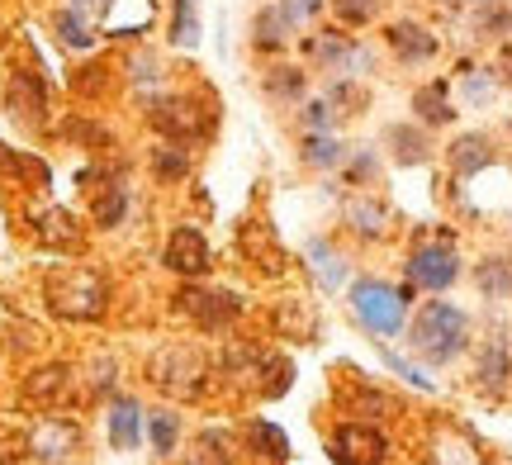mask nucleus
Returning <instances> with one entry per match:
<instances>
[{"label":"nucleus","instance_id":"obj_1","mask_svg":"<svg viewBox=\"0 0 512 465\" xmlns=\"http://www.w3.org/2000/svg\"><path fill=\"white\" fill-rule=\"evenodd\" d=\"M408 352L418 356L422 366L446 371L460 356L475 352V314L456 304L451 295H427L418 299V309L408 318Z\"/></svg>","mask_w":512,"mask_h":465},{"label":"nucleus","instance_id":"obj_2","mask_svg":"<svg viewBox=\"0 0 512 465\" xmlns=\"http://www.w3.org/2000/svg\"><path fill=\"white\" fill-rule=\"evenodd\" d=\"M418 290L408 280H389V276H351L347 285V309L356 318V328L375 342H394V337L408 333V318L418 309Z\"/></svg>","mask_w":512,"mask_h":465},{"label":"nucleus","instance_id":"obj_3","mask_svg":"<svg viewBox=\"0 0 512 465\" xmlns=\"http://www.w3.org/2000/svg\"><path fill=\"white\" fill-rule=\"evenodd\" d=\"M143 114H147V129L157 133V138L200 152L204 143L219 133L223 105H219V95L209 91V86H190V91L171 86V91H166L162 100H152Z\"/></svg>","mask_w":512,"mask_h":465},{"label":"nucleus","instance_id":"obj_4","mask_svg":"<svg viewBox=\"0 0 512 465\" xmlns=\"http://www.w3.org/2000/svg\"><path fill=\"white\" fill-rule=\"evenodd\" d=\"M43 299L67 323H105L114 309V280L105 266H91V261L53 266L43 276Z\"/></svg>","mask_w":512,"mask_h":465},{"label":"nucleus","instance_id":"obj_5","mask_svg":"<svg viewBox=\"0 0 512 465\" xmlns=\"http://www.w3.org/2000/svg\"><path fill=\"white\" fill-rule=\"evenodd\" d=\"M465 276H470V261L460 252L456 228L437 224V228H418L413 233L408 252H403V280L418 295H451Z\"/></svg>","mask_w":512,"mask_h":465},{"label":"nucleus","instance_id":"obj_6","mask_svg":"<svg viewBox=\"0 0 512 465\" xmlns=\"http://www.w3.org/2000/svg\"><path fill=\"white\" fill-rule=\"evenodd\" d=\"M214 375L219 371H214L209 352L195 347V342H162L143 366L147 390H157L162 399H171V404H176V399H181V404H200V399H209V390L219 385Z\"/></svg>","mask_w":512,"mask_h":465},{"label":"nucleus","instance_id":"obj_7","mask_svg":"<svg viewBox=\"0 0 512 465\" xmlns=\"http://www.w3.org/2000/svg\"><path fill=\"white\" fill-rule=\"evenodd\" d=\"M299 53H304V67L318 72L323 81L328 76H361V81H370L375 67H380V53L370 48L366 38L342 29L337 19L332 24H313L309 34H299Z\"/></svg>","mask_w":512,"mask_h":465},{"label":"nucleus","instance_id":"obj_8","mask_svg":"<svg viewBox=\"0 0 512 465\" xmlns=\"http://www.w3.org/2000/svg\"><path fill=\"white\" fill-rule=\"evenodd\" d=\"M176 318H185L190 328H200V333H233L242 318H247V299L238 290H228V285H209V280H181L176 285Z\"/></svg>","mask_w":512,"mask_h":465},{"label":"nucleus","instance_id":"obj_9","mask_svg":"<svg viewBox=\"0 0 512 465\" xmlns=\"http://www.w3.org/2000/svg\"><path fill=\"white\" fill-rule=\"evenodd\" d=\"M337 233L356 247H380L399 233V214L380 190H347L342 195V214H337Z\"/></svg>","mask_w":512,"mask_h":465},{"label":"nucleus","instance_id":"obj_10","mask_svg":"<svg viewBox=\"0 0 512 465\" xmlns=\"http://www.w3.org/2000/svg\"><path fill=\"white\" fill-rule=\"evenodd\" d=\"M380 48L384 57L403 67V72H422L441 57V34L418 15H394L380 24Z\"/></svg>","mask_w":512,"mask_h":465},{"label":"nucleus","instance_id":"obj_11","mask_svg":"<svg viewBox=\"0 0 512 465\" xmlns=\"http://www.w3.org/2000/svg\"><path fill=\"white\" fill-rule=\"evenodd\" d=\"M328 456L332 465H394V442L380 423H361V418H342L328 432Z\"/></svg>","mask_w":512,"mask_h":465},{"label":"nucleus","instance_id":"obj_12","mask_svg":"<svg viewBox=\"0 0 512 465\" xmlns=\"http://www.w3.org/2000/svg\"><path fill=\"white\" fill-rule=\"evenodd\" d=\"M503 157V143H498L494 129H456L446 143H441V162H446V176L451 181H475Z\"/></svg>","mask_w":512,"mask_h":465},{"label":"nucleus","instance_id":"obj_13","mask_svg":"<svg viewBox=\"0 0 512 465\" xmlns=\"http://www.w3.org/2000/svg\"><path fill=\"white\" fill-rule=\"evenodd\" d=\"M380 148L384 157L394 162V167H432L441 157V143L432 129H422L418 119L408 114V119H389L380 129Z\"/></svg>","mask_w":512,"mask_h":465},{"label":"nucleus","instance_id":"obj_14","mask_svg":"<svg viewBox=\"0 0 512 465\" xmlns=\"http://www.w3.org/2000/svg\"><path fill=\"white\" fill-rule=\"evenodd\" d=\"M408 114L422 129L446 133L460 124V100H456V76H427L408 91Z\"/></svg>","mask_w":512,"mask_h":465},{"label":"nucleus","instance_id":"obj_15","mask_svg":"<svg viewBox=\"0 0 512 465\" xmlns=\"http://www.w3.org/2000/svg\"><path fill=\"white\" fill-rule=\"evenodd\" d=\"M162 266L181 280H209L214 276V247L195 224H176L162 242Z\"/></svg>","mask_w":512,"mask_h":465},{"label":"nucleus","instance_id":"obj_16","mask_svg":"<svg viewBox=\"0 0 512 465\" xmlns=\"http://www.w3.org/2000/svg\"><path fill=\"white\" fill-rule=\"evenodd\" d=\"M5 114L15 119L19 129H48V114H53V105H48V81L34 72V67H24V72H15L10 81H5Z\"/></svg>","mask_w":512,"mask_h":465},{"label":"nucleus","instance_id":"obj_17","mask_svg":"<svg viewBox=\"0 0 512 465\" xmlns=\"http://www.w3.org/2000/svg\"><path fill=\"white\" fill-rule=\"evenodd\" d=\"M76 447H81V428H76V418H62V413L38 418L34 428H29V437H24V451H29V461H38V465L72 461Z\"/></svg>","mask_w":512,"mask_h":465},{"label":"nucleus","instance_id":"obj_18","mask_svg":"<svg viewBox=\"0 0 512 465\" xmlns=\"http://www.w3.org/2000/svg\"><path fill=\"white\" fill-rule=\"evenodd\" d=\"M304 266H309V276L318 280L323 295H337V290L351 285V252L342 247V238H332V233H313V238L304 242Z\"/></svg>","mask_w":512,"mask_h":465},{"label":"nucleus","instance_id":"obj_19","mask_svg":"<svg viewBox=\"0 0 512 465\" xmlns=\"http://www.w3.org/2000/svg\"><path fill=\"white\" fill-rule=\"evenodd\" d=\"M470 385L484 399H503L512 390V342L503 333L475 342V366H470Z\"/></svg>","mask_w":512,"mask_h":465},{"label":"nucleus","instance_id":"obj_20","mask_svg":"<svg viewBox=\"0 0 512 465\" xmlns=\"http://www.w3.org/2000/svg\"><path fill=\"white\" fill-rule=\"evenodd\" d=\"M133 219V190L124 181V162L100 171V186L91 190V224L100 233H119Z\"/></svg>","mask_w":512,"mask_h":465},{"label":"nucleus","instance_id":"obj_21","mask_svg":"<svg viewBox=\"0 0 512 465\" xmlns=\"http://www.w3.org/2000/svg\"><path fill=\"white\" fill-rule=\"evenodd\" d=\"M261 95L271 100L275 110H299L313 95V72L294 57H275L261 67Z\"/></svg>","mask_w":512,"mask_h":465},{"label":"nucleus","instance_id":"obj_22","mask_svg":"<svg viewBox=\"0 0 512 465\" xmlns=\"http://www.w3.org/2000/svg\"><path fill=\"white\" fill-rule=\"evenodd\" d=\"M294 43H299V34H294L290 24H285V15L275 10V0L256 5V10H252V24H247V48H252L256 57L275 62V57H290Z\"/></svg>","mask_w":512,"mask_h":465},{"label":"nucleus","instance_id":"obj_23","mask_svg":"<svg viewBox=\"0 0 512 465\" xmlns=\"http://www.w3.org/2000/svg\"><path fill=\"white\" fill-rule=\"evenodd\" d=\"M119 72H124L133 100H143V110L152 105V100H162V95L171 91V72H166V62L152 53V48H133V53H124Z\"/></svg>","mask_w":512,"mask_h":465},{"label":"nucleus","instance_id":"obj_24","mask_svg":"<svg viewBox=\"0 0 512 465\" xmlns=\"http://www.w3.org/2000/svg\"><path fill=\"white\" fill-rule=\"evenodd\" d=\"M105 437L114 451H138L147 437V418H143V399L138 394H114L105 404Z\"/></svg>","mask_w":512,"mask_h":465},{"label":"nucleus","instance_id":"obj_25","mask_svg":"<svg viewBox=\"0 0 512 465\" xmlns=\"http://www.w3.org/2000/svg\"><path fill=\"white\" fill-rule=\"evenodd\" d=\"M147 176H152V186H162V190L190 186V181H195V148H181V143L157 138V143L147 148Z\"/></svg>","mask_w":512,"mask_h":465},{"label":"nucleus","instance_id":"obj_26","mask_svg":"<svg viewBox=\"0 0 512 465\" xmlns=\"http://www.w3.org/2000/svg\"><path fill=\"white\" fill-rule=\"evenodd\" d=\"M456 91H460V110H489L498 95H503V76H498L494 62H470L460 57L456 62Z\"/></svg>","mask_w":512,"mask_h":465},{"label":"nucleus","instance_id":"obj_27","mask_svg":"<svg viewBox=\"0 0 512 465\" xmlns=\"http://www.w3.org/2000/svg\"><path fill=\"white\" fill-rule=\"evenodd\" d=\"M294 152H299V167L313 171V176H337L342 162H347L351 143L342 133H299L294 138Z\"/></svg>","mask_w":512,"mask_h":465},{"label":"nucleus","instance_id":"obj_28","mask_svg":"<svg viewBox=\"0 0 512 465\" xmlns=\"http://www.w3.org/2000/svg\"><path fill=\"white\" fill-rule=\"evenodd\" d=\"M29 228H34L38 242L62 247V252H81V242H86V233H81V219H76L72 209H62V205L34 209V214H29Z\"/></svg>","mask_w":512,"mask_h":465},{"label":"nucleus","instance_id":"obj_29","mask_svg":"<svg viewBox=\"0 0 512 465\" xmlns=\"http://www.w3.org/2000/svg\"><path fill=\"white\" fill-rule=\"evenodd\" d=\"M72 385H76V371L67 361H53V366H38V371L24 380V399H29L34 409H57V404H67Z\"/></svg>","mask_w":512,"mask_h":465},{"label":"nucleus","instance_id":"obj_30","mask_svg":"<svg viewBox=\"0 0 512 465\" xmlns=\"http://www.w3.org/2000/svg\"><path fill=\"white\" fill-rule=\"evenodd\" d=\"M470 280L484 304H512V252H484L470 266Z\"/></svg>","mask_w":512,"mask_h":465},{"label":"nucleus","instance_id":"obj_31","mask_svg":"<svg viewBox=\"0 0 512 465\" xmlns=\"http://www.w3.org/2000/svg\"><path fill=\"white\" fill-rule=\"evenodd\" d=\"M384 167H389V157H384L380 143H351L347 162H342V186L347 190H380L384 181Z\"/></svg>","mask_w":512,"mask_h":465},{"label":"nucleus","instance_id":"obj_32","mask_svg":"<svg viewBox=\"0 0 512 465\" xmlns=\"http://www.w3.org/2000/svg\"><path fill=\"white\" fill-rule=\"evenodd\" d=\"M342 404H347V413L342 418H361V423H389L394 413H399V404H394V394H384V390H375L370 380H351V390L342 394Z\"/></svg>","mask_w":512,"mask_h":465},{"label":"nucleus","instance_id":"obj_33","mask_svg":"<svg viewBox=\"0 0 512 465\" xmlns=\"http://www.w3.org/2000/svg\"><path fill=\"white\" fill-rule=\"evenodd\" d=\"M266 318H271V328L285 337V342H309V337L318 333V314H313L309 299H294V295L275 299L271 309H266Z\"/></svg>","mask_w":512,"mask_h":465},{"label":"nucleus","instance_id":"obj_34","mask_svg":"<svg viewBox=\"0 0 512 465\" xmlns=\"http://www.w3.org/2000/svg\"><path fill=\"white\" fill-rule=\"evenodd\" d=\"M323 95L332 100V110L342 114V124L361 119V114L370 110V100H375L370 81H361V76H328V81H323Z\"/></svg>","mask_w":512,"mask_h":465},{"label":"nucleus","instance_id":"obj_35","mask_svg":"<svg viewBox=\"0 0 512 465\" xmlns=\"http://www.w3.org/2000/svg\"><path fill=\"white\" fill-rule=\"evenodd\" d=\"M247 451H252L256 461L266 465H290V437H285V428L280 423H271V418H247Z\"/></svg>","mask_w":512,"mask_h":465},{"label":"nucleus","instance_id":"obj_36","mask_svg":"<svg viewBox=\"0 0 512 465\" xmlns=\"http://www.w3.org/2000/svg\"><path fill=\"white\" fill-rule=\"evenodd\" d=\"M166 38L171 48L181 53H195L204 38V24H200V0H166Z\"/></svg>","mask_w":512,"mask_h":465},{"label":"nucleus","instance_id":"obj_37","mask_svg":"<svg viewBox=\"0 0 512 465\" xmlns=\"http://www.w3.org/2000/svg\"><path fill=\"white\" fill-rule=\"evenodd\" d=\"M238 247H242V257L256 261L266 276H280V271H285V261H290V257H285V247L275 242V233L266 224H247V228H242ZM256 266H252V271H256Z\"/></svg>","mask_w":512,"mask_h":465},{"label":"nucleus","instance_id":"obj_38","mask_svg":"<svg viewBox=\"0 0 512 465\" xmlns=\"http://www.w3.org/2000/svg\"><path fill=\"white\" fill-rule=\"evenodd\" d=\"M181 437H185V418L176 409H157L147 413V447L157 461H171L181 451Z\"/></svg>","mask_w":512,"mask_h":465},{"label":"nucleus","instance_id":"obj_39","mask_svg":"<svg viewBox=\"0 0 512 465\" xmlns=\"http://www.w3.org/2000/svg\"><path fill=\"white\" fill-rule=\"evenodd\" d=\"M53 38L67 48V53H95V24L86 15H76L72 5H62V10H53Z\"/></svg>","mask_w":512,"mask_h":465},{"label":"nucleus","instance_id":"obj_40","mask_svg":"<svg viewBox=\"0 0 512 465\" xmlns=\"http://www.w3.org/2000/svg\"><path fill=\"white\" fill-rule=\"evenodd\" d=\"M470 34H475V43H489V48H498V43H508L512 38V5L508 0H498V5H479V10H470Z\"/></svg>","mask_w":512,"mask_h":465},{"label":"nucleus","instance_id":"obj_41","mask_svg":"<svg viewBox=\"0 0 512 465\" xmlns=\"http://www.w3.org/2000/svg\"><path fill=\"white\" fill-rule=\"evenodd\" d=\"M290 380H294V361L266 347V352H261V366H256L252 394H256V399H280V394L290 390Z\"/></svg>","mask_w":512,"mask_h":465},{"label":"nucleus","instance_id":"obj_42","mask_svg":"<svg viewBox=\"0 0 512 465\" xmlns=\"http://www.w3.org/2000/svg\"><path fill=\"white\" fill-rule=\"evenodd\" d=\"M380 347V361L384 371L394 375V380H403L408 390H422V394H437V380H432V366H422V361H408L403 352H394L389 342H375Z\"/></svg>","mask_w":512,"mask_h":465},{"label":"nucleus","instance_id":"obj_43","mask_svg":"<svg viewBox=\"0 0 512 465\" xmlns=\"http://www.w3.org/2000/svg\"><path fill=\"white\" fill-rule=\"evenodd\" d=\"M294 124L299 133H342V114L332 110V100L323 91H313L299 110H294Z\"/></svg>","mask_w":512,"mask_h":465},{"label":"nucleus","instance_id":"obj_44","mask_svg":"<svg viewBox=\"0 0 512 465\" xmlns=\"http://www.w3.org/2000/svg\"><path fill=\"white\" fill-rule=\"evenodd\" d=\"M328 15L337 19L342 29L361 34V29H370V24H380L384 0H328Z\"/></svg>","mask_w":512,"mask_h":465},{"label":"nucleus","instance_id":"obj_45","mask_svg":"<svg viewBox=\"0 0 512 465\" xmlns=\"http://www.w3.org/2000/svg\"><path fill=\"white\" fill-rule=\"evenodd\" d=\"M181 465H233V442L219 428H204L195 437V447L181 456Z\"/></svg>","mask_w":512,"mask_h":465},{"label":"nucleus","instance_id":"obj_46","mask_svg":"<svg viewBox=\"0 0 512 465\" xmlns=\"http://www.w3.org/2000/svg\"><path fill=\"white\" fill-rule=\"evenodd\" d=\"M275 10L285 15V24L294 34H309L313 24L328 19V0H275Z\"/></svg>","mask_w":512,"mask_h":465},{"label":"nucleus","instance_id":"obj_47","mask_svg":"<svg viewBox=\"0 0 512 465\" xmlns=\"http://www.w3.org/2000/svg\"><path fill=\"white\" fill-rule=\"evenodd\" d=\"M62 133H67V138H76V143H86V148H95V152L114 148V133L105 129L100 119H72V124H62Z\"/></svg>","mask_w":512,"mask_h":465},{"label":"nucleus","instance_id":"obj_48","mask_svg":"<svg viewBox=\"0 0 512 465\" xmlns=\"http://www.w3.org/2000/svg\"><path fill=\"white\" fill-rule=\"evenodd\" d=\"M67 5H72L76 15H86L91 24H100V19H105V15L114 10V0H67Z\"/></svg>","mask_w":512,"mask_h":465},{"label":"nucleus","instance_id":"obj_49","mask_svg":"<svg viewBox=\"0 0 512 465\" xmlns=\"http://www.w3.org/2000/svg\"><path fill=\"white\" fill-rule=\"evenodd\" d=\"M441 5H451V10H479V5H498V0H441Z\"/></svg>","mask_w":512,"mask_h":465},{"label":"nucleus","instance_id":"obj_50","mask_svg":"<svg viewBox=\"0 0 512 465\" xmlns=\"http://www.w3.org/2000/svg\"><path fill=\"white\" fill-rule=\"evenodd\" d=\"M494 465H512V456H498V461Z\"/></svg>","mask_w":512,"mask_h":465},{"label":"nucleus","instance_id":"obj_51","mask_svg":"<svg viewBox=\"0 0 512 465\" xmlns=\"http://www.w3.org/2000/svg\"><path fill=\"white\" fill-rule=\"evenodd\" d=\"M508 171H512V152H508Z\"/></svg>","mask_w":512,"mask_h":465},{"label":"nucleus","instance_id":"obj_52","mask_svg":"<svg viewBox=\"0 0 512 465\" xmlns=\"http://www.w3.org/2000/svg\"><path fill=\"white\" fill-rule=\"evenodd\" d=\"M508 129H512V119H508Z\"/></svg>","mask_w":512,"mask_h":465}]
</instances>
